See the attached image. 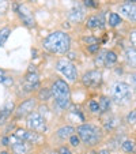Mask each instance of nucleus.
<instances>
[{"mask_svg": "<svg viewBox=\"0 0 136 154\" xmlns=\"http://www.w3.org/2000/svg\"><path fill=\"white\" fill-rule=\"evenodd\" d=\"M53 109L57 112H65L71 106V87L64 78H56L50 85Z\"/></svg>", "mask_w": 136, "mask_h": 154, "instance_id": "f257e3e1", "label": "nucleus"}, {"mask_svg": "<svg viewBox=\"0 0 136 154\" xmlns=\"http://www.w3.org/2000/svg\"><path fill=\"white\" fill-rule=\"evenodd\" d=\"M42 47L52 55H67L71 51V37L67 32L55 30L42 40Z\"/></svg>", "mask_w": 136, "mask_h": 154, "instance_id": "f03ea898", "label": "nucleus"}, {"mask_svg": "<svg viewBox=\"0 0 136 154\" xmlns=\"http://www.w3.org/2000/svg\"><path fill=\"white\" fill-rule=\"evenodd\" d=\"M76 128V134L80 138V142L87 149H95L104 140V130L93 123H82Z\"/></svg>", "mask_w": 136, "mask_h": 154, "instance_id": "7ed1b4c3", "label": "nucleus"}, {"mask_svg": "<svg viewBox=\"0 0 136 154\" xmlns=\"http://www.w3.org/2000/svg\"><path fill=\"white\" fill-rule=\"evenodd\" d=\"M110 94H112V101L116 102L117 105H128L131 101H132V96H133V90L131 87L129 83L124 81H117L113 83L112 90H110Z\"/></svg>", "mask_w": 136, "mask_h": 154, "instance_id": "20e7f679", "label": "nucleus"}, {"mask_svg": "<svg viewBox=\"0 0 136 154\" xmlns=\"http://www.w3.org/2000/svg\"><path fill=\"white\" fill-rule=\"evenodd\" d=\"M56 71L67 82H76L79 79V71L75 63L70 61L67 57H60L56 60Z\"/></svg>", "mask_w": 136, "mask_h": 154, "instance_id": "39448f33", "label": "nucleus"}, {"mask_svg": "<svg viewBox=\"0 0 136 154\" xmlns=\"http://www.w3.org/2000/svg\"><path fill=\"white\" fill-rule=\"evenodd\" d=\"M40 87H41L40 74H38L35 66H30L27 72L25 74L23 79H22V91L25 94H33L37 93Z\"/></svg>", "mask_w": 136, "mask_h": 154, "instance_id": "423d86ee", "label": "nucleus"}, {"mask_svg": "<svg viewBox=\"0 0 136 154\" xmlns=\"http://www.w3.org/2000/svg\"><path fill=\"white\" fill-rule=\"evenodd\" d=\"M37 108H38L37 97L29 96L27 98L22 100V101L15 106V112H14V116H12V120L17 122V120H20V119H26L32 112L37 111Z\"/></svg>", "mask_w": 136, "mask_h": 154, "instance_id": "0eeeda50", "label": "nucleus"}, {"mask_svg": "<svg viewBox=\"0 0 136 154\" xmlns=\"http://www.w3.org/2000/svg\"><path fill=\"white\" fill-rule=\"evenodd\" d=\"M26 128L44 135V132H47L48 130V122L44 115H41L38 111H34L26 117Z\"/></svg>", "mask_w": 136, "mask_h": 154, "instance_id": "6e6552de", "label": "nucleus"}, {"mask_svg": "<svg viewBox=\"0 0 136 154\" xmlns=\"http://www.w3.org/2000/svg\"><path fill=\"white\" fill-rule=\"evenodd\" d=\"M12 138L17 140H23V142L32 143V145H41L44 143L45 138H44L42 134H38V132H34V131H30L27 128H15L14 132H12Z\"/></svg>", "mask_w": 136, "mask_h": 154, "instance_id": "1a4fd4ad", "label": "nucleus"}, {"mask_svg": "<svg viewBox=\"0 0 136 154\" xmlns=\"http://www.w3.org/2000/svg\"><path fill=\"white\" fill-rule=\"evenodd\" d=\"M104 76H102V71L98 68L94 70H89L80 76V82L86 89H97L102 85Z\"/></svg>", "mask_w": 136, "mask_h": 154, "instance_id": "9d476101", "label": "nucleus"}, {"mask_svg": "<svg viewBox=\"0 0 136 154\" xmlns=\"http://www.w3.org/2000/svg\"><path fill=\"white\" fill-rule=\"evenodd\" d=\"M19 17L20 22L23 23V26L29 27V29H33L35 26V19H34V15H33L32 10L29 8V6L25 3H18V8L15 11Z\"/></svg>", "mask_w": 136, "mask_h": 154, "instance_id": "9b49d317", "label": "nucleus"}, {"mask_svg": "<svg viewBox=\"0 0 136 154\" xmlns=\"http://www.w3.org/2000/svg\"><path fill=\"white\" fill-rule=\"evenodd\" d=\"M67 18L72 23H82V22H84V19H86V8H84V6L78 3V2L74 3L72 8L67 14Z\"/></svg>", "mask_w": 136, "mask_h": 154, "instance_id": "f8f14e48", "label": "nucleus"}, {"mask_svg": "<svg viewBox=\"0 0 136 154\" xmlns=\"http://www.w3.org/2000/svg\"><path fill=\"white\" fill-rule=\"evenodd\" d=\"M12 139H14V138H12ZM34 147L35 146L32 145V143L14 139V140H11V143H10L8 150L11 154H32L33 150H34Z\"/></svg>", "mask_w": 136, "mask_h": 154, "instance_id": "ddd939ff", "label": "nucleus"}, {"mask_svg": "<svg viewBox=\"0 0 136 154\" xmlns=\"http://www.w3.org/2000/svg\"><path fill=\"white\" fill-rule=\"evenodd\" d=\"M119 12L120 17L125 18L129 22L136 23V4L135 3H129V2H124L119 6Z\"/></svg>", "mask_w": 136, "mask_h": 154, "instance_id": "4468645a", "label": "nucleus"}, {"mask_svg": "<svg viewBox=\"0 0 136 154\" xmlns=\"http://www.w3.org/2000/svg\"><path fill=\"white\" fill-rule=\"evenodd\" d=\"M15 106H17V104H15L12 100H8V101L2 106V109H0V127L6 125L7 123H8L10 117L14 116Z\"/></svg>", "mask_w": 136, "mask_h": 154, "instance_id": "2eb2a0df", "label": "nucleus"}, {"mask_svg": "<svg viewBox=\"0 0 136 154\" xmlns=\"http://www.w3.org/2000/svg\"><path fill=\"white\" fill-rule=\"evenodd\" d=\"M84 26L90 30H97V29H104L105 26V19H104V14H93L84 19Z\"/></svg>", "mask_w": 136, "mask_h": 154, "instance_id": "dca6fc26", "label": "nucleus"}, {"mask_svg": "<svg viewBox=\"0 0 136 154\" xmlns=\"http://www.w3.org/2000/svg\"><path fill=\"white\" fill-rule=\"evenodd\" d=\"M76 134V128L70 124H63L55 131V138L60 142H65L70 139L71 135Z\"/></svg>", "mask_w": 136, "mask_h": 154, "instance_id": "f3484780", "label": "nucleus"}, {"mask_svg": "<svg viewBox=\"0 0 136 154\" xmlns=\"http://www.w3.org/2000/svg\"><path fill=\"white\" fill-rule=\"evenodd\" d=\"M124 59L125 63L129 68H136V49L128 45L124 49Z\"/></svg>", "mask_w": 136, "mask_h": 154, "instance_id": "a211bd4d", "label": "nucleus"}, {"mask_svg": "<svg viewBox=\"0 0 136 154\" xmlns=\"http://www.w3.org/2000/svg\"><path fill=\"white\" fill-rule=\"evenodd\" d=\"M104 61H105V67H112V66H114V64L119 61V55H117V52L113 49L105 51Z\"/></svg>", "mask_w": 136, "mask_h": 154, "instance_id": "6ab92c4d", "label": "nucleus"}, {"mask_svg": "<svg viewBox=\"0 0 136 154\" xmlns=\"http://www.w3.org/2000/svg\"><path fill=\"white\" fill-rule=\"evenodd\" d=\"M112 98L107 96H99L98 104H99V115L109 113L110 108H112Z\"/></svg>", "mask_w": 136, "mask_h": 154, "instance_id": "aec40b11", "label": "nucleus"}, {"mask_svg": "<svg viewBox=\"0 0 136 154\" xmlns=\"http://www.w3.org/2000/svg\"><path fill=\"white\" fill-rule=\"evenodd\" d=\"M38 101H42V102H49L52 100V91H50V87H40L35 94Z\"/></svg>", "mask_w": 136, "mask_h": 154, "instance_id": "412c9836", "label": "nucleus"}, {"mask_svg": "<svg viewBox=\"0 0 136 154\" xmlns=\"http://www.w3.org/2000/svg\"><path fill=\"white\" fill-rule=\"evenodd\" d=\"M106 23L109 25L110 27H119L120 25L122 23V18L119 15V12H110L109 15H107V20H106Z\"/></svg>", "mask_w": 136, "mask_h": 154, "instance_id": "4be33fe9", "label": "nucleus"}, {"mask_svg": "<svg viewBox=\"0 0 136 154\" xmlns=\"http://www.w3.org/2000/svg\"><path fill=\"white\" fill-rule=\"evenodd\" d=\"M87 109L91 115H99V104L97 98H91L87 102Z\"/></svg>", "mask_w": 136, "mask_h": 154, "instance_id": "5701e85b", "label": "nucleus"}, {"mask_svg": "<svg viewBox=\"0 0 136 154\" xmlns=\"http://www.w3.org/2000/svg\"><path fill=\"white\" fill-rule=\"evenodd\" d=\"M104 127H105V130H106V131L116 130V128L119 127V119H117V117H114V116H110L109 119L105 122Z\"/></svg>", "mask_w": 136, "mask_h": 154, "instance_id": "b1692460", "label": "nucleus"}, {"mask_svg": "<svg viewBox=\"0 0 136 154\" xmlns=\"http://www.w3.org/2000/svg\"><path fill=\"white\" fill-rule=\"evenodd\" d=\"M10 34H11V27L4 26V27H2V29H0V48H2L4 44L7 42Z\"/></svg>", "mask_w": 136, "mask_h": 154, "instance_id": "393cba45", "label": "nucleus"}, {"mask_svg": "<svg viewBox=\"0 0 136 154\" xmlns=\"http://www.w3.org/2000/svg\"><path fill=\"white\" fill-rule=\"evenodd\" d=\"M121 150L125 153H133L135 151V142L131 139H124L121 142Z\"/></svg>", "mask_w": 136, "mask_h": 154, "instance_id": "a878e982", "label": "nucleus"}, {"mask_svg": "<svg viewBox=\"0 0 136 154\" xmlns=\"http://www.w3.org/2000/svg\"><path fill=\"white\" fill-rule=\"evenodd\" d=\"M68 142V145L71 146V147H79V146L82 145V142H80V138L78 137V134H74V135H71L70 137V139L67 140Z\"/></svg>", "mask_w": 136, "mask_h": 154, "instance_id": "bb28decb", "label": "nucleus"}, {"mask_svg": "<svg viewBox=\"0 0 136 154\" xmlns=\"http://www.w3.org/2000/svg\"><path fill=\"white\" fill-rule=\"evenodd\" d=\"M104 55H105V51H99V52L95 55V59H94V63H95L97 67H105Z\"/></svg>", "mask_w": 136, "mask_h": 154, "instance_id": "cd10ccee", "label": "nucleus"}, {"mask_svg": "<svg viewBox=\"0 0 136 154\" xmlns=\"http://www.w3.org/2000/svg\"><path fill=\"white\" fill-rule=\"evenodd\" d=\"M8 8H10L8 0H0V17H4L8 12Z\"/></svg>", "mask_w": 136, "mask_h": 154, "instance_id": "c85d7f7f", "label": "nucleus"}, {"mask_svg": "<svg viewBox=\"0 0 136 154\" xmlns=\"http://www.w3.org/2000/svg\"><path fill=\"white\" fill-rule=\"evenodd\" d=\"M101 51V44L97 42V44H91V45H87V52L90 55H97V53Z\"/></svg>", "mask_w": 136, "mask_h": 154, "instance_id": "c756f323", "label": "nucleus"}, {"mask_svg": "<svg viewBox=\"0 0 136 154\" xmlns=\"http://www.w3.org/2000/svg\"><path fill=\"white\" fill-rule=\"evenodd\" d=\"M82 41H83L86 45H91V44L99 42V40L95 37V35H84V37H82Z\"/></svg>", "mask_w": 136, "mask_h": 154, "instance_id": "7c9ffc66", "label": "nucleus"}, {"mask_svg": "<svg viewBox=\"0 0 136 154\" xmlns=\"http://www.w3.org/2000/svg\"><path fill=\"white\" fill-rule=\"evenodd\" d=\"M128 40H129V45H131V47L136 49V29L131 30V32L128 33Z\"/></svg>", "mask_w": 136, "mask_h": 154, "instance_id": "2f4dec72", "label": "nucleus"}, {"mask_svg": "<svg viewBox=\"0 0 136 154\" xmlns=\"http://www.w3.org/2000/svg\"><path fill=\"white\" fill-rule=\"evenodd\" d=\"M84 8H98V2L97 0H83Z\"/></svg>", "mask_w": 136, "mask_h": 154, "instance_id": "473e14b6", "label": "nucleus"}, {"mask_svg": "<svg viewBox=\"0 0 136 154\" xmlns=\"http://www.w3.org/2000/svg\"><path fill=\"white\" fill-rule=\"evenodd\" d=\"M127 123L131 125L136 124V111H131L127 115Z\"/></svg>", "mask_w": 136, "mask_h": 154, "instance_id": "72a5a7b5", "label": "nucleus"}, {"mask_svg": "<svg viewBox=\"0 0 136 154\" xmlns=\"http://www.w3.org/2000/svg\"><path fill=\"white\" fill-rule=\"evenodd\" d=\"M0 143H2L3 147H8L10 143H11V137H8V135H3V137L0 138Z\"/></svg>", "mask_w": 136, "mask_h": 154, "instance_id": "f704fd0d", "label": "nucleus"}, {"mask_svg": "<svg viewBox=\"0 0 136 154\" xmlns=\"http://www.w3.org/2000/svg\"><path fill=\"white\" fill-rule=\"evenodd\" d=\"M129 79H131V87H132L133 93H136V72H131L129 74Z\"/></svg>", "mask_w": 136, "mask_h": 154, "instance_id": "c9c22d12", "label": "nucleus"}, {"mask_svg": "<svg viewBox=\"0 0 136 154\" xmlns=\"http://www.w3.org/2000/svg\"><path fill=\"white\" fill-rule=\"evenodd\" d=\"M57 151H59V154H74L72 151L70 150V147H68V146H65V145H61L60 147L57 149Z\"/></svg>", "mask_w": 136, "mask_h": 154, "instance_id": "e433bc0d", "label": "nucleus"}, {"mask_svg": "<svg viewBox=\"0 0 136 154\" xmlns=\"http://www.w3.org/2000/svg\"><path fill=\"white\" fill-rule=\"evenodd\" d=\"M12 83H14V79H12V76L7 75L6 78H4V81H3V85H4V86H12Z\"/></svg>", "mask_w": 136, "mask_h": 154, "instance_id": "4c0bfd02", "label": "nucleus"}, {"mask_svg": "<svg viewBox=\"0 0 136 154\" xmlns=\"http://www.w3.org/2000/svg\"><path fill=\"white\" fill-rule=\"evenodd\" d=\"M6 71L4 70H2V68H0V83H3V81H4V78H6Z\"/></svg>", "mask_w": 136, "mask_h": 154, "instance_id": "58836bf2", "label": "nucleus"}, {"mask_svg": "<svg viewBox=\"0 0 136 154\" xmlns=\"http://www.w3.org/2000/svg\"><path fill=\"white\" fill-rule=\"evenodd\" d=\"M97 154H110V151L106 150V149H102V150H99Z\"/></svg>", "mask_w": 136, "mask_h": 154, "instance_id": "ea45409f", "label": "nucleus"}, {"mask_svg": "<svg viewBox=\"0 0 136 154\" xmlns=\"http://www.w3.org/2000/svg\"><path fill=\"white\" fill-rule=\"evenodd\" d=\"M48 154H59V151L57 150H50V151H48Z\"/></svg>", "mask_w": 136, "mask_h": 154, "instance_id": "a19ab883", "label": "nucleus"}, {"mask_svg": "<svg viewBox=\"0 0 136 154\" xmlns=\"http://www.w3.org/2000/svg\"><path fill=\"white\" fill-rule=\"evenodd\" d=\"M0 154H11V153H10V151H7V150H4V151H2Z\"/></svg>", "mask_w": 136, "mask_h": 154, "instance_id": "79ce46f5", "label": "nucleus"}, {"mask_svg": "<svg viewBox=\"0 0 136 154\" xmlns=\"http://www.w3.org/2000/svg\"><path fill=\"white\" fill-rule=\"evenodd\" d=\"M127 2H129V3H135V4H136V0H127Z\"/></svg>", "mask_w": 136, "mask_h": 154, "instance_id": "37998d69", "label": "nucleus"}, {"mask_svg": "<svg viewBox=\"0 0 136 154\" xmlns=\"http://www.w3.org/2000/svg\"><path fill=\"white\" fill-rule=\"evenodd\" d=\"M27 2H30V3H35L37 0H27Z\"/></svg>", "mask_w": 136, "mask_h": 154, "instance_id": "c03bdc74", "label": "nucleus"}, {"mask_svg": "<svg viewBox=\"0 0 136 154\" xmlns=\"http://www.w3.org/2000/svg\"><path fill=\"white\" fill-rule=\"evenodd\" d=\"M0 147H2V143H0Z\"/></svg>", "mask_w": 136, "mask_h": 154, "instance_id": "a18cd8bd", "label": "nucleus"}, {"mask_svg": "<svg viewBox=\"0 0 136 154\" xmlns=\"http://www.w3.org/2000/svg\"><path fill=\"white\" fill-rule=\"evenodd\" d=\"M135 111H136V109H135Z\"/></svg>", "mask_w": 136, "mask_h": 154, "instance_id": "49530a36", "label": "nucleus"}]
</instances>
